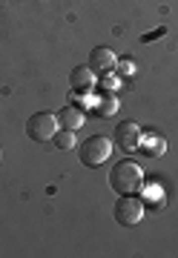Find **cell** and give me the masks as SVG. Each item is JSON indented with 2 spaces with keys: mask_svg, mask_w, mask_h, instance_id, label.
<instances>
[{
  "mask_svg": "<svg viewBox=\"0 0 178 258\" xmlns=\"http://www.w3.org/2000/svg\"><path fill=\"white\" fill-rule=\"evenodd\" d=\"M144 184V172L135 161H118L109 172V186L118 195H135Z\"/></svg>",
  "mask_w": 178,
  "mask_h": 258,
  "instance_id": "cell-1",
  "label": "cell"
},
{
  "mask_svg": "<svg viewBox=\"0 0 178 258\" xmlns=\"http://www.w3.org/2000/svg\"><path fill=\"white\" fill-rule=\"evenodd\" d=\"M81 164L86 166H101L106 158H109V152H112V141L106 138V135H92V138H86L84 144H81Z\"/></svg>",
  "mask_w": 178,
  "mask_h": 258,
  "instance_id": "cell-2",
  "label": "cell"
},
{
  "mask_svg": "<svg viewBox=\"0 0 178 258\" xmlns=\"http://www.w3.org/2000/svg\"><path fill=\"white\" fill-rule=\"evenodd\" d=\"M115 221L121 224V227H135V224L144 218V201L135 198V195H121L118 201H115Z\"/></svg>",
  "mask_w": 178,
  "mask_h": 258,
  "instance_id": "cell-3",
  "label": "cell"
},
{
  "mask_svg": "<svg viewBox=\"0 0 178 258\" xmlns=\"http://www.w3.org/2000/svg\"><path fill=\"white\" fill-rule=\"evenodd\" d=\"M55 129H57V120H55L52 112H35V115H29V120H26V135L32 141H38V144L55 138Z\"/></svg>",
  "mask_w": 178,
  "mask_h": 258,
  "instance_id": "cell-4",
  "label": "cell"
},
{
  "mask_svg": "<svg viewBox=\"0 0 178 258\" xmlns=\"http://www.w3.org/2000/svg\"><path fill=\"white\" fill-rule=\"evenodd\" d=\"M141 135H144V132H141V126L135 120H121L112 132V141L121 152H135V149L141 147Z\"/></svg>",
  "mask_w": 178,
  "mask_h": 258,
  "instance_id": "cell-5",
  "label": "cell"
},
{
  "mask_svg": "<svg viewBox=\"0 0 178 258\" xmlns=\"http://www.w3.org/2000/svg\"><path fill=\"white\" fill-rule=\"evenodd\" d=\"M115 55H112V49H106V46H95L92 52H89V69H92V75H109L115 69Z\"/></svg>",
  "mask_w": 178,
  "mask_h": 258,
  "instance_id": "cell-6",
  "label": "cell"
},
{
  "mask_svg": "<svg viewBox=\"0 0 178 258\" xmlns=\"http://www.w3.org/2000/svg\"><path fill=\"white\" fill-rule=\"evenodd\" d=\"M95 83V75L89 66H75L72 72H69V86H72V92H89Z\"/></svg>",
  "mask_w": 178,
  "mask_h": 258,
  "instance_id": "cell-7",
  "label": "cell"
},
{
  "mask_svg": "<svg viewBox=\"0 0 178 258\" xmlns=\"http://www.w3.org/2000/svg\"><path fill=\"white\" fill-rule=\"evenodd\" d=\"M84 118H86L84 109H81V106H72V103L64 106V109L55 115V120H57V126L61 129H78L81 123H84Z\"/></svg>",
  "mask_w": 178,
  "mask_h": 258,
  "instance_id": "cell-8",
  "label": "cell"
},
{
  "mask_svg": "<svg viewBox=\"0 0 178 258\" xmlns=\"http://www.w3.org/2000/svg\"><path fill=\"white\" fill-rule=\"evenodd\" d=\"M141 147H147L150 155H161V152L167 149V141H164V135H158V132H147V135H141Z\"/></svg>",
  "mask_w": 178,
  "mask_h": 258,
  "instance_id": "cell-9",
  "label": "cell"
},
{
  "mask_svg": "<svg viewBox=\"0 0 178 258\" xmlns=\"http://www.w3.org/2000/svg\"><path fill=\"white\" fill-rule=\"evenodd\" d=\"M55 147L57 149H72L75 147V129H61V132H55Z\"/></svg>",
  "mask_w": 178,
  "mask_h": 258,
  "instance_id": "cell-10",
  "label": "cell"
},
{
  "mask_svg": "<svg viewBox=\"0 0 178 258\" xmlns=\"http://www.w3.org/2000/svg\"><path fill=\"white\" fill-rule=\"evenodd\" d=\"M115 106H118V103H115V98H103L101 101V115H109V112H115Z\"/></svg>",
  "mask_w": 178,
  "mask_h": 258,
  "instance_id": "cell-11",
  "label": "cell"
}]
</instances>
